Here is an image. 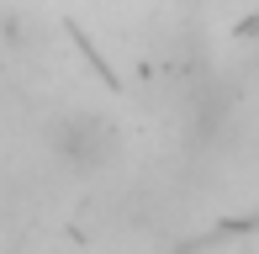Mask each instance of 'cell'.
I'll return each instance as SVG.
<instances>
[{
  "instance_id": "obj_1",
  "label": "cell",
  "mask_w": 259,
  "mask_h": 254,
  "mask_svg": "<svg viewBox=\"0 0 259 254\" xmlns=\"http://www.w3.org/2000/svg\"><path fill=\"white\" fill-rule=\"evenodd\" d=\"M58 154L69 159V164H79V170H101L106 159L116 154V133H111V122L106 117H64L58 122Z\"/></svg>"
}]
</instances>
